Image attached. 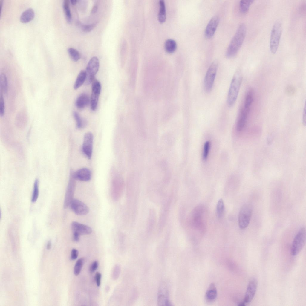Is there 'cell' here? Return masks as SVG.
<instances>
[{"mask_svg": "<svg viewBox=\"0 0 306 306\" xmlns=\"http://www.w3.org/2000/svg\"><path fill=\"white\" fill-rule=\"evenodd\" d=\"M247 31L245 25L241 24L238 28L227 50L226 55L228 58L234 57L241 47L245 38Z\"/></svg>", "mask_w": 306, "mask_h": 306, "instance_id": "cell-1", "label": "cell"}, {"mask_svg": "<svg viewBox=\"0 0 306 306\" xmlns=\"http://www.w3.org/2000/svg\"><path fill=\"white\" fill-rule=\"evenodd\" d=\"M242 79L241 72L237 71L232 78L228 91L227 102L228 105L230 107L233 105L236 100Z\"/></svg>", "mask_w": 306, "mask_h": 306, "instance_id": "cell-2", "label": "cell"}, {"mask_svg": "<svg viewBox=\"0 0 306 306\" xmlns=\"http://www.w3.org/2000/svg\"><path fill=\"white\" fill-rule=\"evenodd\" d=\"M282 32V24L279 20H277L272 27L270 34V48L271 53H276L278 50Z\"/></svg>", "mask_w": 306, "mask_h": 306, "instance_id": "cell-3", "label": "cell"}, {"mask_svg": "<svg viewBox=\"0 0 306 306\" xmlns=\"http://www.w3.org/2000/svg\"><path fill=\"white\" fill-rule=\"evenodd\" d=\"M306 242V230L304 227H301L295 237L291 247V254L294 256L302 250Z\"/></svg>", "mask_w": 306, "mask_h": 306, "instance_id": "cell-4", "label": "cell"}, {"mask_svg": "<svg viewBox=\"0 0 306 306\" xmlns=\"http://www.w3.org/2000/svg\"><path fill=\"white\" fill-rule=\"evenodd\" d=\"M253 207L249 203L244 204L241 207L239 212L238 222L239 228L244 229L248 226L252 215Z\"/></svg>", "mask_w": 306, "mask_h": 306, "instance_id": "cell-5", "label": "cell"}, {"mask_svg": "<svg viewBox=\"0 0 306 306\" xmlns=\"http://www.w3.org/2000/svg\"><path fill=\"white\" fill-rule=\"evenodd\" d=\"M205 209L202 205L197 206L194 209L191 217V222L194 227L202 230L204 227V219Z\"/></svg>", "mask_w": 306, "mask_h": 306, "instance_id": "cell-6", "label": "cell"}, {"mask_svg": "<svg viewBox=\"0 0 306 306\" xmlns=\"http://www.w3.org/2000/svg\"><path fill=\"white\" fill-rule=\"evenodd\" d=\"M218 64L216 62L212 63L206 74L204 81V87L206 92L211 91L216 76Z\"/></svg>", "mask_w": 306, "mask_h": 306, "instance_id": "cell-7", "label": "cell"}, {"mask_svg": "<svg viewBox=\"0 0 306 306\" xmlns=\"http://www.w3.org/2000/svg\"><path fill=\"white\" fill-rule=\"evenodd\" d=\"M99 68V61L96 56L92 57L88 62L86 67V79L85 82L86 85L90 84L94 79V76L97 72Z\"/></svg>", "mask_w": 306, "mask_h": 306, "instance_id": "cell-8", "label": "cell"}, {"mask_svg": "<svg viewBox=\"0 0 306 306\" xmlns=\"http://www.w3.org/2000/svg\"><path fill=\"white\" fill-rule=\"evenodd\" d=\"M76 180L74 176V172L71 171L64 202L63 206L65 209L67 208L69 206L71 202L74 199L73 197L76 187Z\"/></svg>", "mask_w": 306, "mask_h": 306, "instance_id": "cell-9", "label": "cell"}, {"mask_svg": "<svg viewBox=\"0 0 306 306\" xmlns=\"http://www.w3.org/2000/svg\"><path fill=\"white\" fill-rule=\"evenodd\" d=\"M157 304L158 306H170L172 305L169 299V293L166 284L162 282L160 285L157 295Z\"/></svg>", "mask_w": 306, "mask_h": 306, "instance_id": "cell-10", "label": "cell"}, {"mask_svg": "<svg viewBox=\"0 0 306 306\" xmlns=\"http://www.w3.org/2000/svg\"><path fill=\"white\" fill-rule=\"evenodd\" d=\"M71 227L73 236L76 237H80L82 235L89 234L92 232V229L90 227L76 221L73 222Z\"/></svg>", "mask_w": 306, "mask_h": 306, "instance_id": "cell-11", "label": "cell"}, {"mask_svg": "<svg viewBox=\"0 0 306 306\" xmlns=\"http://www.w3.org/2000/svg\"><path fill=\"white\" fill-rule=\"evenodd\" d=\"M101 90V85L97 80L94 79L92 84V93L91 97V108L95 111L97 108L99 97Z\"/></svg>", "mask_w": 306, "mask_h": 306, "instance_id": "cell-12", "label": "cell"}, {"mask_svg": "<svg viewBox=\"0 0 306 306\" xmlns=\"http://www.w3.org/2000/svg\"><path fill=\"white\" fill-rule=\"evenodd\" d=\"M69 206L71 210L78 215H85L89 212L88 206L83 202L77 199H73Z\"/></svg>", "mask_w": 306, "mask_h": 306, "instance_id": "cell-13", "label": "cell"}, {"mask_svg": "<svg viewBox=\"0 0 306 306\" xmlns=\"http://www.w3.org/2000/svg\"><path fill=\"white\" fill-rule=\"evenodd\" d=\"M93 136L91 133L88 132L84 136L82 151L89 159L91 158L92 152Z\"/></svg>", "mask_w": 306, "mask_h": 306, "instance_id": "cell-14", "label": "cell"}, {"mask_svg": "<svg viewBox=\"0 0 306 306\" xmlns=\"http://www.w3.org/2000/svg\"><path fill=\"white\" fill-rule=\"evenodd\" d=\"M258 286L257 280L254 278L250 281L247 289L244 302L245 304L250 302L253 300L256 293Z\"/></svg>", "mask_w": 306, "mask_h": 306, "instance_id": "cell-15", "label": "cell"}, {"mask_svg": "<svg viewBox=\"0 0 306 306\" xmlns=\"http://www.w3.org/2000/svg\"><path fill=\"white\" fill-rule=\"evenodd\" d=\"M219 22L218 17L216 16L212 17L206 27L205 35L206 38H210L214 35Z\"/></svg>", "mask_w": 306, "mask_h": 306, "instance_id": "cell-16", "label": "cell"}, {"mask_svg": "<svg viewBox=\"0 0 306 306\" xmlns=\"http://www.w3.org/2000/svg\"><path fill=\"white\" fill-rule=\"evenodd\" d=\"M250 108L244 106L241 109L237 121L236 128L238 131H241L246 123Z\"/></svg>", "mask_w": 306, "mask_h": 306, "instance_id": "cell-17", "label": "cell"}, {"mask_svg": "<svg viewBox=\"0 0 306 306\" xmlns=\"http://www.w3.org/2000/svg\"><path fill=\"white\" fill-rule=\"evenodd\" d=\"M74 176L76 180L82 181H88L91 178V172L88 169L82 168L74 172Z\"/></svg>", "mask_w": 306, "mask_h": 306, "instance_id": "cell-18", "label": "cell"}, {"mask_svg": "<svg viewBox=\"0 0 306 306\" xmlns=\"http://www.w3.org/2000/svg\"><path fill=\"white\" fill-rule=\"evenodd\" d=\"M217 290L215 284L211 283L209 285L205 294V299L208 303L213 302L217 296Z\"/></svg>", "mask_w": 306, "mask_h": 306, "instance_id": "cell-19", "label": "cell"}, {"mask_svg": "<svg viewBox=\"0 0 306 306\" xmlns=\"http://www.w3.org/2000/svg\"><path fill=\"white\" fill-rule=\"evenodd\" d=\"M89 101L88 95L85 93H82L78 96L76 100V106L79 109H82L88 105Z\"/></svg>", "mask_w": 306, "mask_h": 306, "instance_id": "cell-20", "label": "cell"}, {"mask_svg": "<svg viewBox=\"0 0 306 306\" xmlns=\"http://www.w3.org/2000/svg\"><path fill=\"white\" fill-rule=\"evenodd\" d=\"M34 16L35 12L31 8H28L21 14L20 16V21L22 23H28L32 20Z\"/></svg>", "mask_w": 306, "mask_h": 306, "instance_id": "cell-21", "label": "cell"}, {"mask_svg": "<svg viewBox=\"0 0 306 306\" xmlns=\"http://www.w3.org/2000/svg\"><path fill=\"white\" fill-rule=\"evenodd\" d=\"M86 76L85 70H82L77 76L74 86V88L76 90L79 88L85 82Z\"/></svg>", "mask_w": 306, "mask_h": 306, "instance_id": "cell-22", "label": "cell"}, {"mask_svg": "<svg viewBox=\"0 0 306 306\" xmlns=\"http://www.w3.org/2000/svg\"><path fill=\"white\" fill-rule=\"evenodd\" d=\"M166 51L169 53L174 52L177 48V44L175 41L172 39H168L165 41L164 44Z\"/></svg>", "mask_w": 306, "mask_h": 306, "instance_id": "cell-23", "label": "cell"}, {"mask_svg": "<svg viewBox=\"0 0 306 306\" xmlns=\"http://www.w3.org/2000/svg\"><path fill=\"white\" fill-rule=\"evenodd\" d=\"M160 9L158 14V18L159 21L163 22L166 19V11L165 1L164 0L159 1Z\"/></svg>", "mask_w": 306, "mask_h": 306, "instance_id": "cell-24", "label": "cell"}, {"mask_svg": "<svg viewBox=\"0 0 306 306\" xmlns=\"http://www.w3.org/2000/svg\"><path fill=\"white\" fill-rule=\"evenodd\" d=\"M63 8L67 22L70 23L72 20V16L69 7V1L64 0L63 3Z\"/></svg>", "mask_w": 306, "mask_h": 306, "instance_id": "cell-25", "label": "cell"}, {"mask_svg": "<svg viewBox=\"0 0 306 306\" xmlns=\"http://www.w3.org/2000/svg\"><path fill=\"white\" fill-rule=\"evenodd\" d=\"M253 0H242L240 1L239 8L240 11L243 13H247L250 6L253 4Z\"/></svg>", "mask_w": 306, "mask_h": 306, "instance_id": "cell-26", "label": "cell"}, {"mask_svg": "<svg viewBox=\"0 0 306 306\" xmlns=\"http://www.w3.org/2000/svg\"><path fill=\"white\" fill-rule=\"evenodd\" d=\"M67 51L70 58L73 61L77 62L80 59V54L76 49L69 48L68 49Z\"/></svg>", "mask_w": 306, "mask_h": 306, "instance_id": "cell-27", "label": "cell"}, {"mask_svg": "<svg viewBox=\"0 0 306 306\" xmlns=\"http://www.w3.org/2000/svg\"><path fill=\"white\" fill-rule=\"evenodd\" d=\"M0 84L1 90L4 94H7L8 90L7 81L6 76L4 74H1Z\"/></svg>", "mask_w": 306, "mask_h": 306, "instance_id": "cell-28", "label": "cell"}, {"mask_svg": "<svg viewBox=\"0 0 306 306\" xmlns=\"http://www.w3.org/2000/svg\"><path fill=\"white\" fill-rule=\"evenodd\" d=\"M224 207L223 201L222 198H220L218 201L216 206L217 215L218 218H221L223 216Z\"/></svg>", "mask_w": 306, "mask_h": 306, "instance_id": "cell-29", "label": "cell"}, {"mask_svg": "<svg viewBox=\"0 0 306 306\" xmlns=\"http://www.w3.org/2000/svg\"><path fill=\"white\" fill-rule=\"evenodd\" d=\"M39 194V181L38 179L35 180L33 186V190L32 193L31 201L32 202H36L38 198Z\"/></svg>", "mask_w": 306, "mask_h": 306, "instance_id": "cell-30", "label": "cell"}, {"mask_svg": "<svg viewBox=\"0 0 306 306\" xmlns=\"http://www.w3.org/2000/svg\"><path fill=\"white\" fill-rule=\"evenodd\" d=\"M84 262V259L83 258L79 259L76 262L74 270V275H78L80 273Z\"/></svg>", "mask_w": 306, "mask_h": 306, "instance_id": "cell-31", "label": "cell"}, {"mask_svg": "<svg viewBox=\"0 0 306 306\" xmlns=\"http://www.w3.org/2000/svg\"><path fill=\"white\" fill-rule=\"evenodd\" d=\"M210 147V143L209 141H206L205 143L203 149V158L206 160L208 156Z\"/></svg>", "mask_w": 306, "mask_h": 306, "instance_id": "cell-32", "label": "cell"}, {"mask_svg": "<svg viewBox=\"0 0 306 306\" xmlns=\"http://www.w3.org/2000/svg\"><path fill=\"white\" fill-rule=\"evenodd\" d=\"M73 114L74 118L76 122L77 128L79 129L82 128L83 126V122L79 114L76 111H74Z\"/></svg>", "mask_w": 306, "mask_h": 306, "instance_id": "cell-33", "label": "cell"}, {"mask_svg": "<svg viewBox=\"0 0 306 306\" xmlns=\"http://www.w3.org/2000/svg\"><path fill=\"white\" fill-rule=\"evenodd\" d=\"M95 24L89 25L80 24V27L82 30L85 32H89L91 31L96 27Z\"/></svg>", "mask_w": 306, "mask_h": 306, "instance_id": "cell-34", "label": "cell"}, {"mask_svg": "<svg viewBox=\"0 0 306 306\" xmlns=\"http://www.w3.org/2000/svg\"><path fill=\"white\" fill-rule=\"evenodd\" d=\"M5 105L3 95L1 94L0 98V115L3 117L4 114Z\"/></svg>", "mask_w": 306, "mask_h": 306, "instance_id": "cell-35", "label": "cell"}, {"mask_svg": "<svg viewBox=\"0 0 306 306\" xmlns=\"http://www.w3.org/2000/svg\"><path fill=\"white\" fill-rule=\"evenodd\" d=\"M78 255V251L76 249H73L71 250V259L72 260L76 259L77 258Z\"/></svg>", "mask_w": 306, "mask_h": 306, "instance_id": "cell-36", "label": "cell"}, {"mask_svg": "<svg viewBox=\"0 0 306 306\" xmlns=\"http://www.w3.org/2000/svg\"><path fill=\"white\" fill-rule=\"evenodd\" d=\"M98 266V263L97 261H94L91 264L90 267V271L93 273L95 271L97 268Z\"/></svg>", "mask_w": 306, "mask_h": 306, "instance_id": "cell-37", "label": "cell"}, {"mask_svg": "<svg viewBox=\"0 0 306 306\" xmlns=\"http://www.w3.org/2000/svg\"><path fill=\"white\" fill-rule=\"evenodd\" d=\"M101 277V274L98 272H97L95 275V280L98 287L100 286V285Z\"/></svg>", "mask_w": 306, "mask_h": 306, "instance_id": "cell-38", "label": "cell"}, {"mask_svg": "<svg viewBox=\"0 0 306 306\" xmlns=\"http://www.w3.org/2000/svg\"><path fill=\"white\" fill-rule=\"evenodd\" d=\"M303 122V124H305L306 123V105L305 104L304 108L303 116H302Z\"/></svg>", "mask_w": 306, "mask_h": 306, "instance_id": "cell-39", "label": "cell"}, {"mask_svg": "<svg viewBox=\"0 0 306 306\" xmlns=\"http://www.w3.org/2000/svg\"><path fill=\"white\" fill-rule=\"evenodd\" d=\"M98 5L97 4H95L94 6L91 10L92 13L95 14L97 12L98 9Z\"/></svg>", "mask_w": 306, "mask_h": 306, "instance_id": "cell-40", "label": "cell"}, {"mask_svg": "<svg viewBox=\"0 0 306 306\" xmlns=\"http://www.w3.org/2000/svg\"><path fill=\"white\" fill-rule=\"evenodd\" d=\"M70 1L72 5H75L76 4L77 1L76 0H71Z\"/></svg>", "mask_w": 306, "mask_h": 306, "instance_id": "cell-41", "label": "cell"}, {"mask_svg": "<svg viewBox=\"0 0 306 306\" xmlns=\"http://www.w3.org/2000/svg\"><path fill=\"white\" fill-rule=\"evenodd\" d=\"M51 246V243L50 241H49L47 245V248L48 249H49L50 248Z\"/></svg>", "mask_w": 306, "mask_h": 306, "instance_id": "cell-42", "label": "cell"}, {"mask_svg": "<svg viewBox=\"0 0 306 306\" xmlns=\"http://www.w3.org/2000/svg\"><path fill=\"white\" fill-rule=\"evenodd\" d=\"M2 4H3V1H2V0H1L0 1V9L1 12V9H2Z\"/></svg>", "mask_w": 306, "mask_h": 306, "instance_id": "cell-43", "label": "cell"}]
</instances>
